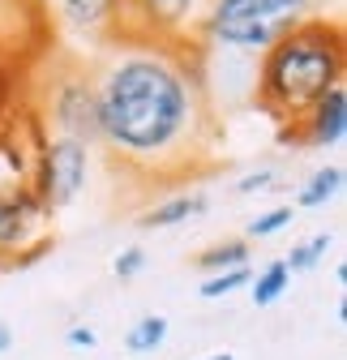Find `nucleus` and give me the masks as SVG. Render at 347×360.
<instances>
[{
    "label": "nucleus",
    "instance_id": "20e7f679",
    "mask_svg": "<svg viewBox=\"0 0 347 360\" xmlns=\"http://www.w3.org/2000/svg\"><path fill=\"white\" fill-rule=\"evenodd\" d=\"M317 5L322 0H210L197 26V43L236 56H257L283 30L317 13Z\"/></svg>",
    "mask_w": 347,
    "mask_h": 360
},
{
    "label": "nucleus",
    "instance_id": "0eeeda50",
    "mask_svg": "<svg viewBox=\"0 0 347 360\" xmlns=\"http://www.w3.org/2000/svg\"><path fill=\"white\" fill-rule=\"evenodd\" d=\"M91 150L77 138H65V133H48L39 155V193L52 206V214L69 210L81 193H86V176H91Z\"/></svg>",
    "mask_w": 347,
    "mask_h": 360
},
{
    "label": "nucleus",
    "instance_id": "1a4fd4ad",
    "mask_svg": "<svg viewBox=\"0 0 347 360\" xmlns=\"http://www.w3.org/2000/svg\"><path fill=\"white\" fill-rule=\"evenodd\" d=\"M48 5H52L56 22L86 43L107 48L120 34V0H48Z\"/></svg>",
    "mask_w": 347,
    "mask_h": 360
},
{
    "label": "nucleus",
    "instance_id": "f8f14e48",
    "mask_svg": "<svg viewBox=\"0 0 347 360\" xmlns=\"http://www.w3.org/2000/svg\"><path fill=\"white\" fill-rule=\"evenodd\" d=\"M26 73L18 60L0 56V129H9L18 120V112H26Z\"/></svg>",
    "mask_w": 347,
    "mask_h": 360
},
{
    "label": "nucleus",
    "instance_id": "f3484780",
    "mask_svg": "<svg viewBox=\"0 0 347 360\" xmlns=\"http://www.w3.org/2000/svg\"><path fill=\"white\" fill-rule=\"evenodd\" d=\"M249 279H253V270H249V266L214 270V275L202 279V296H206V300H223V296H232L236 288H249Z\"/></svg>",
    "mask_w": 347,
    "mask_h": 360
},
{
    "label": "nucleus",
    "instance_id": "6ab92c4d",
    "mask_svg": "<svg viewBox=\"0 0 347 360\" xmlns=\"http://www.w3.org/2000/svg\"><path fill=\"white\" fill-rule=\"evenodd\" d=\"M142 270H146V249H142V245H129V249H120V253H116V262H112V275H116L120 283L138 279Z\"/></svg>",
    "mask_w": 347,
    "mask_h": 360
},
{
    "label": "nucleus",
    "instance_id": "f03ea898",
    "mask_svg": "<svg viewBox=\"0 0 347 360\" xmlns=\"http://www.w3.org/2000/svg\"><path fill=\"white\" fill-rule=\"evenodd\" d=\"M347 82V30L330 13H309L253 56V108L292 129L326 90Z\"/></svg>",
    "mask_w": 347,
    "mask_h": 360
},
{
    "label": "nucleus",
    "instance_id": "2eb2a0df",
    "mask_svg": "<svg viewBox=\"0 0 347 360\" xmlns=\"http://www.w3.org/2000/svg\"><path fill=\"white\" fill-rule=\"evenodd\" d=\"M163 343H167V318H159V313H150V318H142V322H133L124 330V347L133 356H150Z\"/></svg>",
    "mask_w": 347,
    "mask_h": 360
},
{
    "label": "nucleus",
    "instance_id": "f257e3e1",
    "mask_svg": "<svg viewBox=\"0 0 347 360\" xmlns=\"http://www.w3.org/2000/svg\"><path fill=\"white\" fill-rule=\"evenodd\" d=\"M99 95V146L138 180H185L214 155L219 112L210 103L197 39H112L91 65Z\"/></svg>",
    "mask_w": 347,
    "mask_h": 360
},
{
    "label": "nucleus",
    "instance_id": "aec40b11",
    "mask_svg": "<svg viewBox=\"0 0 347 360\" xmlns=\"http://www.w3.org/2000/svg\"><path fill=\"white\" fill-rule=\"evenodd\" d=\"M275 176H279L275 167H257V172H249V176L236 180V193H240V198H244V193H266V189L275 185Z\"/></svg>",
    "mask_w": 347,
    "mask_h": 360
},
{
    "label": "nucleus",
    "instance_id": "ddd939ff",
    "mask_svg": "<svg viewBox=\"0 0 347 360\" xmlns=\"http://www.w3.org/2000/svg\"><path fill=\"white\" fill-rule=\"evenodd\" d=\"M343 167L339 163H322L309 180H305V189L296 193V206L300 210H317V206H326V202H334L339 193H343Z\"/></svg>",
    "mask_w": 347,
    "mask_h": 360
},
{
    "label": "nucleus",
    "instance_id": "7ed1b4c3",
    "mask_svg": "<svg viewBox=\"0 0 347 360\" xmlns=\"http://www.w3.org/2000/svg\"><path fill=\"white\" fill-rule=\"evenodd\" d=\"M43 142H48V124L34 108L18 112L9 129H0V266L34 262L56 240V214L39 193Z\"/></svg>",
    "mask_w": 347,
    "mask_h": 360
},
{
    "label": "nucleus",
    "instance_id": "9b49d317",
    "mask_svg": "<svg viewBox=\"0 0 347 360\" xmlns=\"http://www.w3.org/2000/svg\"><path fill=\"white\" fill-rule=\"evenodd\" d=\"M287 292H292V270H287V262H283V257L266 262V266H262V270H257V275L249 279V300H253L257 309L279 304Z\"/></svg>",
    "mask_w": 347,
    "mask_h": 360
},
{
    "label": "nucleus",
    "instance_id": "423d86ee",
    "mask_svg": "<svg viewBox=\"0 0 347 360\" xmlns=\"http://www.w3.org/2000/svg\"><path fill=\"white\" fill-rule=\"evenodd\" d=\"M210 0H120V34L116 39H167L189 43L206 18Z\"/></svg>",
    "mask_w": 347,
    "mask_h": 360
},
{
    "label": "nucleus",
    "instance_id": "6e6552de",
    "mask_svg": "<svg viewBox=\"0 0 347 360\" xmlns=\"http://www.w3.org/2000/svg\"><path fill=\"white\" fill-rule=\"evenodd\" d=\"M279 138L287 146H300V150H334V146H343V138H347V90L343 86L326 90V95L292 129H283Z\"/></svg>",
    "mask_w": 347,
    "mask_h": 360
},
{
    "label": "nucleus",
    "instance_id": "9d476101",
    "mask_svg": "<svg viewBox=\"0 0 347 360\" xmlns=\"http://www.w3.org/2000/svg\"><path fill=\"white\" fill-rule=\"evenodd\" d=\"M206 206H210V198H206L202 189L167 193L163 202H155V206H146V210L138 214V228H146V232H159V228H181V223H189V219L206 214Z\"/></svg>",
    "mask_w": 347,
    "mask_h": 360
},
{
    "label": "nucleus",
    "instance_id": "4468645a",
    "mask_svg": "<svg viewBox=\"0 0 347 360\" xmlns=\"http://www.w3.org/2000/svg\"><path fill=\"white\" fill-rule=\"evenodd\" d=\"M193 266L202 275H214V270H232V266H249V240H219L193 257Z\"/></svg>",
    "mask_w": 347,
    "mask_h": 360
},
{
    "label": "nucleus",
    "instance_id": "dca6fc26",
    "mask_svg": "<svg viewBox=\"0 0 347 360\" xmlns=\"http://www.w3.org/2000/svg\"><path fill=\"white\" fill-rule=\"evenodd\" d=\"M330 245H334V236H330V232H317V236H309V240L292 245V253H283V262H287L292 275H305V270H313V266L330 253Z\"/></svg>",
    "mask_w": 347,
    "mask_h": 360
},
{
    "label": "nucleus",
    "instance_id": "5701e85b",
    "mask_svg": "<svg viewBox=\"0 0 347 360\" xmlns=\"http://www.w3.org/2000/svg\"><path fill=\"white\" fill-rule=\"evenodd\" d=\"M202 360H236L232 352H214V356H202Z\"/></svg>",
    "mask_w": 347,
    "mask_h": 360
},
{
    "label": "nucleus",
    "instance_id": "412c9836",
    "mask_svg": "<svg viewBox=\"0 0 347 360\" xmlns=\"http://www.w3.org/2000/svg\"><path fill=\"white\" fill-rule=\"evenodd\" d=\"M65 343H69V347H95L99 335H95V326H69V330H65Z\"/></svg>",
    "mask_w": 347,
    "mask_h": 360
},
{
    "label": "nucleus",
    "instance_id": "a211bd4d",
    "mask_svg": "<svg viewBox=\"0 0 347 360\" xmlns=\"http://www.w3.org/2000/svg\"><path fill=\"white\" fill-rule=\"evenodd\" d=\"M296 219V206H275V210H262L257 219H249L244 223V236L249 240H270V236H279L287 223Z\"/></svg>",
    "mask_w": 347,
    "mask_h": 360
},
{
    "label": "nucleus",
    "instance_id": "4be33fe9",
    "mask_svg": "<svg viewBox=\"0 0 347 360\" xmlns=\"http://www.w3.org/2000/svg\"><path fill=\"white\" fill-rule=\"evenodd\" d=\"M13 347V326H5V322H0V356H5Z\"/></svg>",
    "mask_w": 347,
    "mask_h": 360
},
{
    "label": "nucleus",
    "instance_id": "39448f33",
    "mask_svg": "<svg viewBox=\"0 0 347 360\" xmlns=\"http://www.w3.org/2000/svg\"><path fill=\"white\" fill-rule=\"evenodd\" d=\"M39 116L48 124V133H65V138H77L86 146H99V95H95L91 65L60 69L48 86Z\"/></svg>",
    "mask_w": 347,
    "mask_h": 360
}]
</instances>
